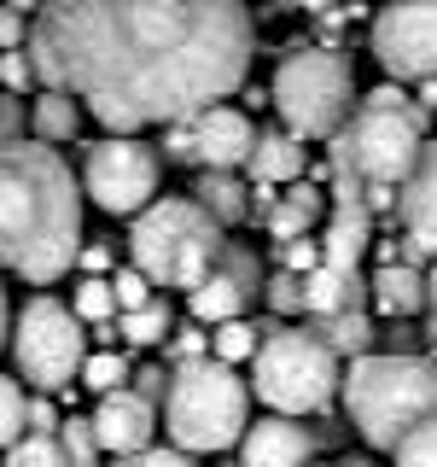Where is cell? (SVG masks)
<instances>
[{
	"instance_id": "836d02e7",
	"label": "cell",
	"mask_w": 437,
	"mask_h": 467,
	"mask_svg": "<svg viewBox=\"0 0 437 467\" xmlns=\"http://www.w3.org/2000/svg\"><path fill=\"white\" fill-rule=\"evenodd\" d=\"M210 345H216V333H204V321H187V327H175V362H198V357H210Z\"/></svg>"
},
{
	"instance_id": "7bdbcfd3",
	"label": "cell",
	"mask_w": 437,
	"mask_h": 467,
	"mask_svg": "<svg viewBox=\"0 0 437 467\" xmlns=\"http://www.w3.org/2000/svg\"><path fill=\"white\" fill-rule=\"evenodd\" d=\"M0 36H6V47H18V36H24V12H12V6H6V18H0Z\"/></svg>"
},
{
	"instance_id": "e0dca14e",
	"label": "cell",
	"mask_w": 437,
	"mask_h": 467,
	"mask_svg": "<svg viewBox=\"0 0 437 467\" xmlns=\"http://www.w3.org/2000/svg\"><path fill=\"white\" fill-rule=\"evenodd\" d=\"M373 304L385 310L391 321H402V316H420V310H432V281L414 269V263H385V269L373 275Z\"/></svg>"
},
{
	"instance_id": "44dd1931",
	"label": "cell",
	"mask_w": 437,
	"mask_h": 467,
	"mask_svg": "<svg viewBox=\"0 0 437 467\" xmlns=\"http://www.w3.org/2000/svg\"><path fill=\"white\" fill-rule=\"evenodd\" d=\"M320 216H327V199H320L315 187L291 182V193L269 211V234H274V240H298V234H310Z\"/></svg>"
},
{
	"instance_id": "603a6c76",
	"label": "cell",
	"mask_w": 437,
	"mask_h": 467,
	"mask_svg": "<svg viewBox=\"0 0 437 467\" xmlns=\"http://www.w3.org/2000/svg\"><path fill=\"white\" fill-rule=\"evenodd\" d=\"M310 327L327 339L339 357H368V345H373V321L361 316V310H339V316H310Z\"/></svg>"
},
{
	"instance_id": "e575fe53",
	"label": "cell",
	"mask_w": 437,
	"mask_h": 467,
	"mask_svg": "<svg viewBox=\"0 0 437 467\" xmlns=\"http://www.w3.org/2000/svg\"><path fill=\"white\" fill-rule=\"evenodd\" d=\"M36 77H41V70H36V58H24V47H6V53H0V82H6V94H24Z\"/></svg>"
},
{
	"instance_id": "d590c367",
	"label": "cell",
	"mask_w": 437,
	"mask_h": 467,
	"mask_svg": "<svg viewBox=\"0 0 437 467\" xmlns=\"http://www.w3.org/2000/svg\"><path fill=\"white\" fill-rule=\"evenodd\" d=\"M262 298H269L274 310H303V275H291V269L269 275V286H262Z\"/></svg>"
},
{
	"instance_id": "5b68a950",
	"label": "cell",
	"mask_w": 437,
	"mask_h": 467,
	"mask_svg": "<svg viewBox=\"0 0 437 467\" xmlns=\"http://www.w3.org/2000/svg\"><path fill=\"white\" fill-rule=\"evenodd\" d=\"M164 427H169V444L187 450V456H216V450L245 444V432H251V386L222 357L175 362Z\"/></svg>"
},
{
	"instance_id": "d6986e66",
	"label": "cell",
	"mask_w": 437,
	"mask_h": 467,
	"mask_svg": "<svg viewBox=\"0 0 437 467\" xmlns=\"http://www.w3.org/2000/svg\"><path fill=\"white\" fill-rule=\"evenodd\" d=\"M251 182H303V140L291 129H274V135H257V152H251Z\"/></svg>"
},
{
	"instance_id": "52a82bcc",
	"label": "cell",
	"mask_w": 437,
	"mask_h": 467,
	"mask_svg": "<svg viewBox=\"0 0 437 467\" xmlns=\"http://www.w3.org/2000/svg\"><path fill=\"white\" fill-rule=\"evenodd\" d=\"M251 362V391L274 415H315L332 403V391H344L339 350L315 327H274Z\"/></svg>"
},
{
	"instance_id": "f546056e",
	"label": "cell",
	"mask_w": 437,
	"mask_h": 467,
	"mask_svg": "<svg viewBox=\"0 0 437 467\" xmlns=\"http://www.w3.org/2000/svg\"><path fill=\"white\" fill-rule=\"evenodd\" d=\"M6 467H70V462H65V444H58V438L29 432L24 444H12V450H6Z\"/></svg>"
},
{
	"instance_id": "f35d334b",
	"label": "cell",
	"mask_w": 437,
	"mask_h": 467,
	"mask_svg": "<svg viewBox=\"0 0 437 467\" xmlns=\"http://www.w3.org/2000/svg\"><path fill=\"white\" fill-rule=\"evenodd\" d=\"M327 263V252H320L315 240H286V269L291 275H310V269H320Z\"/></svg>"
},
{
	"instance_id": "7c38bea8",
	"label": "cell",
	"mask_w": 437,
	"mask_h": 467,
	"mask_svg": "<svg viewBox=\"0 0 437 467\" xmlns=\"http://www.w3.org/2000/svg\"><path fill=\"white\" fill-rule=\"evenodd\" d=\"M257 286H269V275H262V263H257L251 245L233 240L228 257H222V269L187 298V310H193V321H204V327H222V321L245 316V304L257 298Z\"/></svg>"
},
{
	"instance_id": "3957f363",
	"label": "cell",
	"mask_w": 437,
	"mask_h": 467,
	"mask_svg": "<svg viewBox=\"0 0 437 467\" xmlns=\"http://www.w3.org/2000/svg\"><path fill=\"white\" fill-rule=\"evenodd\" d=\"M344 409L373 450L397 456V444L408 432L437 420V362L414 357V350H385V357L368 350V357H350Z\"/></svg>"
},
{
	"instance_id": "b9f144b4",
	"label": "cell",
	"mask_w": 437,
	"mask_h": 467,
	"mask_svg": "<svg viewBox=\"0 0 437 467\" xmlns=\"http://www.w3.org/2000/svg\"><path fill=\"white\" fill-rule=\"evenodd\" d=\"M106 263H111V245H82V269L87 275H99Z\"/></svg>"
},
{
	"instance_id": "83f0119b",
	"label": "cell",
	"mask_w": 437,
	"mask_h": 467,
	"mask_svg": "<svg viewBox=\"0 0 437 467\" xmlns=\"http://www.w3.org/2000/svg\"><path fill=\"white\" fill-rule=\"evenodd\" d=\"M70 304H76L82 321H111V316H123V304H117V286L106 281V275H87Z\"/></svg>"
},
{
	"instance_id": "4fadbf2b",
	"label": "cell",
	"mask_w": 437,
	"mask_h": 467,
	"mask_svg": "<svg viewBox=\"0 0 437 467\" xmlns=\"http://www.w3.org/2000/svg\"><path fill=\"white\" fill-rule=\"evenodd\" d=\"M94 432L99 444H106V456H140V450H152V432H158V403L140 398L135 386L123 391H106V398L94 403Z\"/></svg>"
},
{
	"instance_id": "d6a6232c",
	"label": "cell",
	"mask_w": 437,
	"mask_h": 467,
	"mask_svg": "<svg viewBox=\"0 0 437 467\" xmlns=\"http://www.w3.org/2000/svg\"><path fill=\"white\" fill-rule=\"evenodd\" d=\"M164 158H169V164H198V129H193V117H187V123H164Z\"/></svg>"
},
{
	"instance_id": "7a4b0ae2",
	"label": "cell",
	"mask_w": 437,
	"mask_h": 467,
	"mask_svg": "<svg viewBox=\"0 0 437 467\" xmlns=\"http://www.w3.org/2000/svg\"><path fill=\"white\" fill-rule=\"evenodd\" d=\"M82 175L47 140H12L0 152V257L29 286H53L82 263Z\"/></svg>"
},
{
	"instance_id": "d4e9b609",
	"label": "cell",
	"mask_w": 437,
	"mask_h": 467,
	"mask_svg": "<svg viewBox=\"0 0 437 467\" xmlns=\"http://www.w3.org/2000/svg\"><path fill=\"white\" fill-rule=\"evenodd\" d=\"M24 386H29L24 374L0 379V444H6V450L29 438V398H24Z\"/></svg>"
},
{
	"instance_id": "7402d4cb",
	"label": "cell",
	"mask_w": 437,
	"mask_h": 467,
	"mask_svg": "<svg viewBox=\"0 0 437 467\" xmlns=\"http://www.w3.org/2000/svg\"><path fill=\"white\" fill-rule=\"evenodd\" d=\"M76 129H82L76 94H65V88H47V94L36 99V140L65 146V140H76Z\"/></svg>"
},
{
	"instance_id": "277c9868",
	"label": "cell",
	"mask_w": 437,
	"mask_h": 467,
	"mask_svg": "<svg viewBox=\"0 0 437 467\" xmlns=\"http://www.w3.org/2000/svg\"><path fill=\"white\" fill-rule=\"evenodd\" d=\"M228 228L204 211L198 199H158L146 204L128 228V257L135 269H146L158 286H181L187 298L222 269L228 257Z\"/></svg>"
},
{
	"instance_id": "8992f818",
	"label": "cell",
	"mask_w": 437,
	"mask_h": 467,
	"mask_svg": "<svg viewBox=\"0 0 437 467\" xmlns=\"http://www.w3.org/2000/svg\"><path fill=\"white\" fill-rule=\"evenodd\" d=\"M426 123L432 106H356V117L332 135V175H350L361 187H397L414 175L426 152Z\"/></svg>"
},
{
	"instance_id": "6da1fadb",
	"label": "cell",
	"mask_w": 437,
	"mask_h": 467,
	"mask_svg": "<svg viewBox=\"0 0 437 467\" xmlns=\"http://www.w3.org/2000/svg\"><path fill=\"white\" fill-rule=\"evenodd\" d=\"M29 58L111 135H135L187 123L245 82L251 12L245 0H47Z\"/></svg>"
},
{
	"instance_id": "ab89813d",
	"label": "cell",
	"mask_w": 437,
	"mask_h": 467,
	"mask_svg": "<svg viewBox=\"0 0 437 467\" xmlns=\"http://www.w3.org/2000/svg\"><path fill=\"white\" fill-rule=\"evenodd\" d=\"M169 386H175V374H164V368H140L135 374V391L152 398V403H169Z\"/></svg>"
},
{
	"instance_id": "8d00e7d4",
	"label": "cell",
	"mask_w": 437,
	"mask_h": 467,
	"mask_svg": "<svg viewBox=\"0 0 437 467\" xmlns=\"http://www.w3.org/2000/svg\"><path fill=\"white\" fill-rule=\"evenodd\" d=\"M111 467H198L187 450H164V444H152V450H140V456H111Z\"/></svg>"
},
{
	"instance_id": "ee69618b",
	"label": "cell",
	"mask_w": 437,
	"mask_h": 467,
	"mask_svg": "<svg viewBox=\"0 0 437 467\" xmlns=\"http://www.w3.org/2000/svg\"><path fill=\"white\" fill-rule=\"evenodd\" d=\"M426 281H432V339H437V257H432V269H426Z\"/></svg>"
},
{
	"instance_id": "bcb514c9",
	"label": "cell",
	"mask_w": 437,
	"mask_h": 467,
	"mask_svg": "<svg viewBox=\"0 0 437 467\" xmlns=\"http://www.w3.org/2000/svg\"><path fill=\"white\" fill-rule=\"evenodd\" d=\"M344 467H373V462H361V456H350V462H344Z\"/></svg>"
},
{
	"instance_id": "9c48e42d",
	"label": "cell",
	"mask_w": 437,
	"mask_h": 467,
	"mask_svg": "<svg viewBox=\"0 0 437 467\" xmlns=\"http://www.w3.org/2000/svg\"><path fill=\"white\" fill-rule=\"evenodd\" d=\"M12 362L36 391H70L87 368V327L76 316V304H58V298H29L24 316H12Z\"/></svg>"
},
{
	"instance_id": "ac0fdd59",
	"label": "cell",
	"mask_w": 437,
	"mask_h": 467,
	"mask_svg": "<svg viewBox=\"0 0 437 467\" xmlns=\"http://www.w3.org/2000/svg\"><path fill=\"white\" fill-rule=\"evenodd\" d=\"M339 310H361V281L350 269H320L303 275V316H339Z\"/></svg>"
},
{
	"instance_id": "5bb4252c",
	"label": "cell",
	"mask_w": 437,
	"mask_h": 467,
	"mask_svg": "<svg viewBox=\"0 0 437 467\" xmlns=\"http://www.w3.org/2000/svg\"><path fill=\"white\" fill-rule=\"evenodd\" d=\"M193 129H198V164H204V170L251 164L257 135H262V129H251V117H245L239 106H210V111H198Z\"/></svg>"
},
{
	"instance_id": "7dc6e473",
	"label": "cell",
	"mask_w": 437,
	"mask_h": 467,
	"mask_svg": "<svg viewBox=\"0 0 437 467\" xmlns=\"http://www.w3.org/2000/svg\"><path fill=\"white\" fill-rule=\"evenodd\" d=\"M310 467H320V462H310Z\"/></svg>"
},
{
	"instance_id": "74e56055",
	"label": "cell",
	"mask_w": 437,
	"mask_h": 467,
	"mask_svg": "<svg viewBox=\"0 0 437 467\" xmlns=\"http://www.w3.org/2000/svg\"><path fill=\"white\" fill-rule=\"evenodd\" d=\"M29 432H47V438H58L65 432V415H58V403L41 391V398H29Z\"/></svg>"
},
{
	"instance_id": "484cf974",
	"label": "cell",
	"mask_w": 437,
	"mask_h": 467,
	"mask_svg": "<svg viewBox=\"0 0 437 467\" xmlns=\"http://www.w3.org/2000/svg\"><path fill=\"white\" fill-rule=\"evenodd\" d=\"M274 327H251L245 316H233V321H222L216 327V357L222 362H245V357H257L262 350V339H269Z\"/></svg>"
},
{
	"instance_id": "ffe728a7",
	"label": "cell",
	"mask_w": 437,
	"mask_h": 467,
	"mask_svg": "<svg viewBox=\"0 0 437 467\" xmlns=\"http://www.w3.org/2000/svg\"><path fill=\"white\" fill-rule=\"evenodd\" d=\"M193 199H198L222 228H233V223H245V216H251V199H245V187L233 182V170H204L198 187H193Z\"/></svg>"
},
{
	"instance_id": "ba28073f",
	"label": "cell",
	"mask_w": 437,
	"mask_h": 467,
	"mask_svg": "<svg viewBox=\"0 0 437 467\" xmlns=\"http://www.w3.org/2000/svg\"><path fill=\"white\" fill-rule=\"evenodd\" d=\"M350 58L332 53V47H303V53H286L280 70H274V88L269 99L280 106L286 129L298 140H332L339 129L350 123Z\"/></svg>"
},
{
	"instance_id": "8fae6325",
	"label": "cell",
	"mask_w": 437,
	"mask_h": 467,
	"mask_svg": "<svg viewBox=\"0 0 437 467\" xmlns=\"http://www.w3.org/2000/svg\"><path fill=\"white\" fill-rule=\"evenodd\" d=\"M373 58L397 82H437V0H391L373 18Z\"/></svg>"
},
{
	"instance_id": "4dcf8cb0",
	"label": "cell",
	"mask_w": 437,
	"mask_h": 467,
	"mask_svg": "<svg viewBox=\"0 0 437 467\" xmlns=\"http://www.w3.org/2000/svg\"><path fill=\"white\" fill-rule=\"evenodd\" d=\"M111 286H117V304H123V316L128 310H146V304H152V275H146V269H135V263H128V269H117L111 275Z\"/></svg>"
},
{
	"instance_id": "9a60e30c",
	"label": "cell",
	"mask_w": 437,
	"mask_h": 467,
	"mask_svg": "<svg viewBox=\"0 0 437 467\" xmlns=\"http://www.w3.org/2000/svg\"><path fill=\"white\" fill-rule=\"evenodd\" d=\"M315 432H303L291 415H262L239 444V467H310Z\"/></svg>"
},
{
	"instance_id": "4316f807",
	"label": "cell",
	"mask_w": 437,
	"mask_h": 467,
	"mask_svg": "<svg viewBox=\"0 0 437 467\" xmlns=\"http://www.w3.org/2000/svg\"><path fill=\"white\" fill-rule=\"evenodd\" d=\"M58 444H65V462H70V467H99V456H106V444H99L94 420H82V415H65V432H58Z\"/></svg>"
},
{
	"instance_id": "2e32d148",
	"label": "cell",
	"mask_w": 437,
	"mask_h": 467,
	"mask_svg": "<svg viewBox=\"0 0 437 467\" xmlns=\"http://www.w3.org/2000/svg\"><path fill=\"white\" fill-rule=\"evenodd\" d=\"M397 216H402L408 240H414L426 257H437V140H426V152H420L414 175L402 182V193H397Z\"/></svg>"
},
{
	"instance_id": "60d3db41",
	"label": "cell",
	"mask_w": 437,
	"mask_h": 467,
	"mask_svg": "<svg viewBox=\"0 0 437 467\" xmlns=\"http://www.w3.org/2000/svg\"><path fill=\"white\" fill-rule=\"evenodd\" d=\"M18 99H24V94H6V106H0V123H6V146H12V140H24V135H18V117H24Z\"/></svg>"
},
{
	"instance_id": "cb8c5ba5",
	"label": "cell",
	"mask_w": 437,
	"mask_h": 467,
	"mask_svg": "<svg viewBox=\"0 0 437 467\" xmlns=\"http://www.w3.org/2000/svg\"><path fill=\"white\" fill-rule=\"evenodd\" d=\"M117 327H123V339H128V345H158V339H169V333H175L169 298H152L146 310H128V316H117Z\"/></svg>"
},
{
	"instance_id": "1f68e13d",
	"label": "cell",
	"mask_w": 437,
	"mask_h": 467,
	"mask_svg": "<svg viewBox=\"0 0 437 467\" xmlns=\"http://www.w3.org/2000/svg\"><path fill=\"white\" fill-rule=\"evenodd\" d=\"M397 467H437V420L397 444Z\"/></svg>"
},
{
	"instance_id": "f6af8a7d",
	"label": "cell",
	"mask_w": 437,
	"mask_h": 467,
	"mask_svg": "<svg viewBox=\"0 0 437 467\" xmlns=\"http://www.w3.org/2000/svg\"><path fill=\"white\" fill-rule=\"evenodd\" d=\"M6 6H12V12H41L47 0H6Z\"/></svg>"
},
{
	"instance_id": "f1b7e54d",
	"label": "cell",
	"mask_w": 437,
	"mask_h": 467,
	"mask_svg": "<svg viewBox=\"0 0 437 467\" xmlns=\"http://www.w3.org/2000/svg\"><path fill=\"white\" fill-rule=\"evenodd\" d=\"M128 362L117 357V350H94V357H87V368H82V386L87 391H99V398H106V391H123L128 386Z\"/></svg>"
},
{
	"instance_id": "30bf717a",
	"label": "cell",
	"mask_w": 437,
	"mask_h": 467,
	"mask_svg": "<svg viewBox=\"0 0 437 467\" xmlns=\"http://www.w3.org/2000/svg\"><path fill=\"white\" fill-rule=\"evenodd\" d=\"M158 175H164V158L135 135H106L82 152V187L111 216H140L146 204H158Z\"/></svg>"
}]
</instances>
